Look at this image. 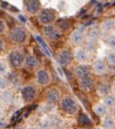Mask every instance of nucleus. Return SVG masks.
Wrapping results in <instances>:
<instances>
[{
    "label": "nucleus",
    "instance_id": "1",
    "mask_svg": "<svg viewBox=\"0 0 115 129\" xmlns=\"http://www.w3.org/2000/svg\"><path fill=\"white\" fill-rule=\"evenodd\" d=\"M62 106L65 112L70 114V115H73V114L77 113L78 109H79L77 103H76L72 98H64L63 101L62 103Z\"/></svg>",
    "mask_w": 115,
    "mask_h": 129
},
{
    "label": "nucleus",
    "instance_id": "2",
    "mask_svg": "<svg viewBox=\"0 0 115 129\" xmlns=\"http://www.w3.org/2000/svg\"><path fill=\"white\" fill-rule=\"evenodd\" d=\"M27 34L21 27H16L10 33V39L13 42L21 44L26 40Z\"/></svg>",
    "mask_w": 115,
    "mask_h": 129
},
{
    "label": "nucleus",
    "instance_id": "3",
    "mask_svg": "<svg viewBox=\"0 0 115 129\" xmlns=\"http://www.w3.org/2000/svg\"><path fill=\"white\" fill-rule=\"evenodd\" d=\"M9 59H10V62L12 66L16 68L22 65V63L25 61L24 55L18 51H13L10 52V54L9 55Z\"/></svg>",
    "mask_w": 115,
    "mask_h": 129
},
{
    "label": "nucleus",
    "instance_id": "4",
    "mask_svg": "<svg viewBox=\"0 0 115 129\" xmlns=\"http://www.w3.org/2000/svg\"><path fill=\"white\" fill-rule=\"evenodd\" d=\"M55 13L52 11L51 10H44L40 12L39 16H38V19H39V21L43 24H48L51 23L52 21L55 20Z\"/></svg>",
    "mask_w": 115,
    "mask_h": 129
},
{
    "label": "nucleus",
    "instance_id": "5",
    "mask_svg": "<svg viewBox=\"0 0 115 129\" xmlns=\"http://www.w3.org/2000/svg\"><path fill=\"white\" fill-rule=\"evenodd\" d=\"M44 32L48 38H49L52 40H56L61 38V34L56 28L54 27L53 25L48 24L44 27Z\"/></svg>",
    "mask_w": 115,
    "mask_h": 129
},
{
    "label": "nucleus",
    "instance_id": "6",
    "mask_svg": "<svg viewBox=\"0 0 115 129\" xmlns=\"http://www.w3.org/2000/svg\"><path fill=\"white\" fill-rule=\"evenodd\" d=\"M21 96L26 101L30 102L35 98L36 96V89L34 86H25L21 90Z\"/></svg>",
    "mask_w": 115,
    "mask_h": 129
},
{
    "label": "nucleus",
    "instance_id": "7",
    "mask_svg": "<svg viewBox=\"0 0 115 129\" xmlns=\"http://www.w3.org/2000/svg\"><path fill=\"white\" fill-rule=\"evenodd\" d=\"M73 61V55L68 50H62L59 54V62L63 66H68Z\"/></svg>",
    "mask_w": 115,
    "mask_h": 129
},
{
    "label": "nucleus",
    "instance_id": "8",
    "mask_svg": "<svg viewBox=\"0 0 115 129\" xmlns=\"http://www.w3.org/2000/svg\"><path fill=\"white\" fill-rule=\"evenodd\" d=\"M37 80L38 83L42 86H45L48 85L50 81V77L49 74H48V72L44 69H40L37 72Z\"/></svg>",
    "mask_w": 115,
    "mask_h": 129
},
{
    "label": "nucleus",
    "instance_id": "9",
    "mask_svg": "<svg viewBox=\"0 0 115 129\" xmlns=\"http://www.w3.org/2000/svg\"><path fill=\"white\" fill-rule=\"evenodd\" d=\"M27 8L30 14L35 15L38 12L40 9V4L38 0H27Z\"/></svg>",
    "mask_w": 115,
    "mask_h": 129
},
{
    "label": "nucleus",
    "instance_id": "10",
    "mask_svg": "<svg viewBox=\"0 0 115 129\" xmlns=\"http://www.w3.org/2000/svg\"><path fill=\"white\" fill-rule=\"evenodd\" d=\"M46 98L49 102L52 103V104H55V103H57L60 99V93H59V91H58V90H56L55 88L49 89V90L47 91Z\"/></svg>",
    "mask_w": 115,
    "mask_h": 129
},
{
    "label": "nucleus",
    "instance_id": "11",
    "mask_svg": "<svg viewBox=\"0 0 115 129\" xmlns=\"http://www.w3.org/2000/svg\"><path fill=\"white\" fill-rule=\"evenodd\" d=\"M75 74L79 79H83L88 77L89 74H90V71H89L87 66H85V65H79V66L76 68Z\"/></svg>",
    "mask_w": 115,
    "mask_h": 129
},
{
    "label": "nucleus",
    "instance_id": "12",
    "mask_svg": "<svg viewBox=\"0 0 115 129\" xmlns=\"http://www.w3.org/2000/svg\"><path fill=\"white\" fill-rule=\"evenodd\" d=\"M84 36L83 33L79 31V30H75L71 35L72 42L74 45H80V44H82V42L84 41Z\"/></svg>",
    "mask_w": 115,
    "mask_h": 129
},
{
    "label": "nucleus",
    "instance_id": "13",
    "mask_svg": "<svg viewBox=\"0 0 115 129\" xmlns=\"http://www.w3.org/2000/svg\"><path fill=\"white\" fill-rule=\"evenodd\" d=\"M94 69L95 73L98 74H103L106 73L107 68L106 63L101 60H97L96 62L94 63Z\"/></svg>",
    "mask_w": 115,
    "mask_h": 129
},
{
    "label": "nucleus",
    "instance_id": "14",
    "mask_svg": "<svg viewBox=\"0 0 115 129\" xmlns=\"http://www.w3.org/2000/svg\"><path fill=\"white\" fill-rule=\"evenodd\" d=\"M74 56L80 62H86V60H87V58H88L87 52H86V51H84V49H81V48L76 50L75 53H74Z\"/></svg>",
    "mask_w": 115,
    "mask_h": 129
},
{
    "label": "nucleus",
    "instance_id": "15",
    "mask_svg": "<svg viewBox=\"0 0 115 129\" xmlns=\"http://www.w3.org/2000/svg\"><path fill=\"white\" fill-rule=\"evenodd\" d=\"M80 84H81L82 87H83L84 89H85L86 91L92 90L93 87H94V82H93V80L90 77V76L81 79Z\"/></svg>",
    "mask_w": 115,
    "mask_h": 129
},
{
    "label": "nucleus",
    "instance_id": "16",
    "mask_svg": "<svg viewBox=\"0 0 115 129\" xmlns=\"http://www.w3.org/2000/svg\"><path fill=\"white\" fill-rule=\"evenodd\" d=\"M39 62H38V59H37L35 56H28L27 58H26V65H27V68L29 69H36L37 67L38 66Z\"/></svg>",
    "mask_w": 115,
    "mask_h": 129
},
{
    "label": "nucleus",
    "instance_id": "17",
    "mask_svg": "<svg viewBox=\"0 0 115 129\" xmlns=\"http://www.w3.org/2000/svg\"><path fill=\"white\" fill-rule=\"evenodd\" d=\"M101 27L104 30H106L107 32L111 31L115 27V21L112 19H108L104 21L102 24H101Z\"/></svg>",
    "mask_w": 115,
    "mask_h": 129
},
{
    "label": "nucleus",
    "instance_id": "18",
    "mask_svg": "<svg viewBox=\"0 0 115 129\" xmlns=\"http://www.w3.org/2000/svg\"><path fill=\"white\" fill-rule=\"evenodd\" d=\"M104 127L106 129H115V123L111 116H107L104 119Z\"/></svg>",
    "mask_w": 115,
    "mask_h": 129
},
{
    "label": "nucleus",
    "instance_id": "19",
    "mask_svg": "<svg viewBox=\"0 0 115 129\" xmlns=\"http://www.w3.org/2000/svg\"><path fill=\"white\" fill-rule=\"evenodd\" d=\"M79 122L83 126L91 125V120L85 114H80V115L79 116Z\"/></svg>",
    "mask_w": 115,
    "mask_h": 129
},
{
    "label": "nucleus",
    "instance_id": "20",
    "mask_svg": "<svg viewBox=\"0 0 115 129\" xmlns=\"http://www.w3.org/2000/svg\"><path fill=\"white\" fill-rule=\"evenodd\" d=\"M94 111L96 115H104L107 113V110H106V106L102 105V104H97L94 107Z\"/></svg>",
    "mask_w": 115,
    "mask_h": 129
},
{
    "label": "nucleus",
    "instance_id": "21",
    "mask_svg": "<svg viewBox=\"0 0 115 129\" xmlns=\"http://www.w3.org/2000/svg\"><path fill=\"white\" fill-rule=\"evenodd\" d=\"M104 104L108 108H114L115 107V98L112 96H107L104 98Z\"/></svg>",
    "mask_w": 115,
    "mask_h": 129
},
{
    "label": "nucleus",
    "instance_id": "22",
    "mask_svg": "<svg viewBox=\"0 0 115 129\" xmlns=\"http://www.w3.org/2000/svg\"><path fill=\"white\" fill-rule=\"evenodd\" d=\"M98 91L101 95H102V96L107 95L108 92H109V86H108L107 83H101L99 86Z\"/></svg>",
    "mask_w": 115,
    "mask_h": 129
},
{
    "label": "nucleus",
    "instance_id": "23",
    "mask_svg": "<svg viewBox=\"0 0 115 129\" xmlns=\"http://www.w3.org/2000/svg\"><path fill=\"white\" fill-rule=\"evenodd\" d=\"M12 98H13V95L10 91H4L1 94V99L4 103H6V104H9V103L11 102Z\"/></svg>",
    "mask_w": 115,
    "mask_h": 129
},
{
    "label": "nucleus",
    "instance_id": "24",
    "mask_svg": "<svg viewBox=\"0 0 115 129\" xmlns=\"http://www.w3.org/2000/svg\"><path fill=\"white\" fill-rule=\"evenodd\" d=\"M35 38L37 39V40L38 41L40 44H41V46H42V48L44 49V51L45 53L47 54V56H51V54H50V51H49V49L48 48L47 46V45L45 44V42L44 41V39H43L42 38H41L40 36H35Z\"/></svg>",
    "mask_w": 115,
    "mask_h": 129
},
{
    "label": "nucleus",
    "instance_id": "25",
    "mask_svg": "<svg viewBox=\"0 0 115 129\" xmlns=\"http://www.w3.org/2000/svg\"><path fill=\"white\" fill-rule=\"evenodd\" d=\"M89 38H90V40H96L99 38V31L97 29L90 30V33H89Z\"/></svg>",
    "mask_w": 115,
    "mask_h": 129
},
{
    "label": "nucleus",
    "instance_id": "26",
    "mask_svg": "<svg viewBox=\"0 0 115 129\" xmlns=\"http://www.w3.org/2000/svg\"><path fill=\"white\" fill-rule=\"evenodd\" d=\"M107 62L110 65L114 66L115 65V51H112L107 56Z\"/></svg>",
    "mask_w": 115,
    "mask_h": 129
},
{
    "label": "nucleus",
    "instance_id": "27",
    "mask_svg": "<svg viewBox=\"0 0 115 129\" xmlns=\"http://www.w3.org/2000/svg\"><path fill=\"white\" fill-rule=\"evenodd\" d=\"M59 26L62 30H67L70 27L71 24L69 23V21H67V20H62V21L59 22Z\"/></svg>",
    "mask_w": 115,
    "mask_h": 129
},
{
    "label": "nucleus",
    "instance_id": "28",
    "mask_svg": "<svg viewBox=\"0 0 115 129\" xmlns=\"http://www.w3.org/2000/svg\"><path fill=\"white\" fill-rule=\"evenodd\" d=\"M86 49H87L88 51L90 52H94L95 51V41L93 40H90L87 44V46H86Z\"/></svg>",
    "mask_w": 115,
    "mask_h": 129
},
{
    "label": "nucleus",
    "instance_id": "29",
    "mask_svg": "<svg viewBox=\"0 0 115 129\" xmlns=\"http://www.w3.org/2000/svg\"><path fill=\"white\" fill-rule=\"evenodd\" d=\"M107 44L111 48H113V49H115V36L110 37V38L108 39V40H107Z\"/></svg>",
    "mask_w": 115,
    "mask_h": 129
},
{
    "label": "nucleus",
    "instance_id": "30",
    "mask_svg": "<svg viewBox=\"0 0 115 129\" xmlns=\"http://www.w3.org/2000/svg\"><path fill=\"white\" fill-rule=\"evenodd\" d=\"M0 86H1V89H4L7 86V81L4 80V78H1V80H0Z\"/></svg>",
    "mask_w": 115,
    "mask_h": 129
},
{
    "label": "nucleus",
    "instance_id": "31",
    "mask_svg": "<svg viewBox=\"0 0 115 129\" xmlns=\"http://www.w3.org/2000/svg\"><path fill=\"white\" fill-rule=\"evenodd\" d=\"M0 32H1V34H4L5 32V23L3 21H0Z\"/></svg>",
    "mask_w": 115,
    "mask_h": 129
},
{
    "label": "nucleus",
    "instance_id": "32",
    "mask_svg": "<svg viewBox=\"0 0 115 129\" xmlns=\"http://www.w3.org/2000/svg\"><path fill=\"white\" fill-rule=\"evenodd\" d=\"M6 71V67L5 65H4V63L1 62L0 63V72H1V74H4Z\"/></svg>",
    "mask_w": 115,
    "mask_h": 129
},
{
    "label": "nucleus",
    "instance_id": "33",
    "mask_svg": "<svg viewBox=\"0 0 115 129\" xmlns=\"http://www.w3.org/2000/svg\"><path fill=\"white\" fill-rule=\"evenodd\" d=\"M4 120H2L1 121V128L4 127Z\"/></svg>",
    "mask_w": 115,
    "mask_h": 129
},
{
    "label": "nucleus",
    "instance_id": "34",
    "mask_svg": "<svg viewBox=\"0 0 115 129\" xmlns=\"http://www.w3.org/2000/svg\"><path fill=\"white\" fill-rule=\"evenodd\" d=\"M0 44H1V48H0V50H1V51H2V50H3V41L1 40V42H0Z\"/></svg>",
    "mask_w": 115,
    "mask_h": 129
},
{
    "label": "nucleus",
    "instance_id": "35",
    "mask_svg": "<svg viewBox=\"0 0 115 129\" xmlns=\"http://www.w3.org/2000/svg\"><path fill=\"white\" fill-rule=\"evenodd\" d=\"M30 129H38V128H35V127H32V128H30Z\"/></svg>",
    "mask_w": 115,
    "mask_h": 129
},
{
    "label": "nucleus",
    "instance_id": "36",
    "mask_svg": "<svg viewBox=\"0 0 115 129\" xmlns=\"http://www.w3.org/2000/svg\"><path fill=\"white\" fill-rule=\"evenodd\" d=\"M114 95H115V89H114Z\"/></svg>",
    "mask_w": 115,
    "mask_h": 129
},
{
    "label": "nucleus",
    "instance_id": "37",
    "mask_svg": "<svg viewBox=\"0 0 115 129\" xmlns=\"http://www.w3.org/2000/svg\"><path fill=\"white\" fill-rule=\"evenodd\" d=\"M114 86H115V80H114Z\"/></svg>",
    "mask_w": 115,
    "mask_h": 129
}]
</instances>
